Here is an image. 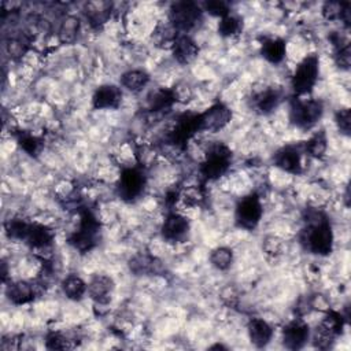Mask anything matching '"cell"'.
<instances>
[{
    "mask_svg": "<svg viewBox=\"0 0 351 351\" xmlns=\"http://www.w3.org/2000/svg\"><path fill=\"white\" fill-rule=\"evenodd\" d=\"M306 226L300 233V243L306 250L315 255L325 256L333 248V230L326 215L317 210L310 208L304 215Z\"/></svg>",
    "mask_w": 351,
    "mask_h": 351,
    "instance_id": "1",
    "label": "cell"
},
{
    "mask_svg": "<svg viewBox=\"0 0 351 351\" xmlns=\"http://www.w3.org/2000/svg\"><path fill=\"white\" fill-rule=\"evenodd\" d=\"M99 236H100L99 219L90 210L81 208L78 228L70 234L69 243L80 252H86L97 244Z\"/></svg>",
    "mask_w": 351,
    "mask_h": 351,
    "instance_id": "2",
    "label": "cell"
},
{
    "mask_svg": "<svg viewBox=\"0 0 351 351\" xmlns=\"http://www.w3.org/2000/svg\"><path fill=\"white\" fill-rule=\"evenodd\" d=\"M230 163V148L221 141H213L206 149L204 160L200 165V174L206 180H217L229 170Z\"/></svg>",
    "mask_w": 351,
    "mask_h": 351,
    "instance_id": "3",
    "label": "cell"
},
{
    "mask_svg": "<svg viewBox=\"0 0 351 351\" xmlns=\"http://www.w3.org/2000/svg\"><path fill=\"white\" fill-rule=\"evenodd\" d=\"M203 10L195 1H176L170 5L169 21L178 34H186L202 21Z\"/></svg>",
    "mask_w": 351,
    "mask_h": 351,
    "instance_id": "4",
    "label": "cell"
},
{
    "mask_svg": "<svg viewBox=\"0 0 351 351\" xmlns=\"http://www.w3.org/2000/svg\"><path fill=\"white\" fill-rule=\"evenodd\" d=\"M324 115V104L318 99L295 97L289 107V119L299 129H310Z\"/></svg>",
    "mask_w": 351,
    "mask_h": 351,
    "instance_id": "5",
    "label": "cell"
},
{
    "mask_svg": "<svg viewBox=\"0 0 351 351\" xmlns=\"http://www.w3.org/2000/svg\"><path fill=\"white\" fill-rule=\"evenodd\" d=\"M319 74V59L317 55H307L295 69V73L291 78V88L296 96H303L308 93Z\"/></svg>",
    "mask_w": 351,
    "mask_h": 351,
    "instance_id": "6",
    "label": "cell"
},
{
    "mask_svg": "<svg viewBox=\"0 0 351 351\" xmlns=\"http://www.w3.org/2000/svg\"><path fill=\"white\" fill-rule=\"evenodd\" d=\"M145 184H147V176L143 167H138V166L126 167L122 170L119 176L117 191L121 199L126 202H133L143 193Z\"/></svg>",
    "mask_w": 351,
    "mask_h": 351,
    "instance_id": "7",
    "label": "cell"
},
{
    "mask_svg": "<svg viewBox=\"0 0 351 351\" xmlns=\"http://www.w3.org/2000/svg\"><path fill=\"white\" fill-rule=\"evenodd\" d=\"M263 214V207L261 197L256 193H250L241 197L234 210L236 223L243 229H254Z\"/></svg>",
    "mask_w": 351,
    "mask_h": 351,
    "instance_id": "8",
    "label": "cell"
},
{
    "mask_svg": "<svg viewBox=\"0 0 351 351\" xmlns=\"http://www.w3.org/2000/svg\"><path fill=\"white\" fill-rule=\"evenodd\" d=\"M197 132H199V114L185 112L177 118L176 125L166 136V141L173 147L184 148L186 143Z\"/></svg>",
    "mask_w": 351,
    "mask_h": 351,
    "instance_id": "9",
    "label": "cell"
},
{
    "mask_svg": "<svg viewBox=\"0 0 351 351\" xmlns=\"http://www.w3.org/2000/svg\"><path fill=\"white\" fill-rule=\"evenodd\" d=\"M232 119V111L223 103H215L204 112L199 114V132L217 133Z\"/></svg>",
    "mask_w": 351,
    "mask_h": 351,
    "instance_id": "10",
    "label": "cell"
},
{
    "mask_svg": "<svg viewBox=\"0 0 351 351\" xmlns=\"http://www.w3.org/2000/svg\"><path fill=\"white\" fill-rule=\"evenodd\" d=\"M302 154L300 145H284L276 151L273 156L274 165L291 174H299L302 171Z\"/></svg>",
    "mask_w": 351,
    "mask_h": 351,
    "instance_id": "11",
    "label": "cell"
},
{
    "mask_svg": "<svg viewBox=\"0 0 351 351\" xmlns=\"http://www.w3.org/2000/svg\"><path fill=\"white\" fill-rule=\"evenodd\" d=\"M310 339V328L300 318L291 321L282 329V344L288 350H300Z\"/></svg>",
    "mask_w": 351,
    "mask_h": 351,
    "instance_id": "12",
    "label": "cell"
},
{
    "mask_svg": "<svg viewBox=\"0 0 351 351\" xmlns=\"http://www.w3.org/2000/svg\"><path fill=\"white\" fill-rule=\"evenodd\" d=\"M282 100V92L281 89L276 86H266L256 93L252 95V108L262 114V115H269L271 114L281 103Z\"/></svg>",
    "mask_w": 351,
    "mask_h": 351,
    "instance_id": "13",
    "label": "cell"
},
{
    "mask_svg": "<svg viewBox=\"0 0 351 351\" xmlns=\"http://www.w3.org/2000/svg\"><path fill=\"white\" fill-rule=\"evenodd\" d=\"M188 232H189V221L178 213L167 214L160 228L162 237L170 243L181 241L184 237H186Z\"/></svg>",
    "mask_w": 351,
    "mask_h": 351,
    "instance_id": "14",
    "label": "cell"
},
{
    "mask_svg": "<svg viewBox=\"0 0 351 351\" xmlns=\"http://www.w3.org/2000/svg\"><path fill=\"white\" fill-rule=\"evenodd\" d=\"M170 48H171L173 58L180 64H189L199 55V47L196 41L188 34H177Z\"/></svg>",
    "mask_w": 351,
    "mask_h": 351,
    "instance_id": "15",
    "label": "cell"
},
{
    "mask_svg": "<svg viewBox=\"0 0 351 351\" xmlns=\"http://www.w3.org/2000/svg\"><path fill=\"white\" fill-rule=\"evenodd\" d=\"M122 101V89L112 84L99 86L92 96V106L96 110H112Z\"/></svg>",
    "mask_w": 351,
    "mask_h": 351,
    "instance_id": "16",
    "label": "cell"
},
{
    "mask_svg": "<svg viewBox=\"0 0 351 351\" xmlns=\"http://www.w3.org/2000/svg\"><path fill=\"white\" fill-rule=\"evenodd\" d=\"M30 248L33 250H47L52 245L53 241V232L41 223L29 222L23 240Z\"/></svg>",
    "mask_w": 351,
    "mask_h": 351,
    "instance_id": "17",
    "label": "cell"
},
{
    "mask_svg": "<svg viewBox=\"0 0 351 351\" xmlns=\"http://www.w3.org/2000/svg\"><path fill=\"white\" fill-rule=\"evenodd\" d=\"M114 291V281L104 274H96L88 284V295L97 304H107Z\"/></svg>",
    "mask_w": 351,
    "mask_h": 351,
    "instance_id": "18",
    "label": "cell"
},
{
    "mask_svg": "<svg viewBox=\"0 0 351 351\" xmlns=\"http://www.w3.org/2000/svg\"><path fill=\"white\" fill-rule=\"evenodd\" d=\"M247 330L251 343L258 348L266 347L273 337V328L263 318H251L247 325Z\"/></svg>",
    "mask_w": 351,
    "mask_h": 351,
    "instance_id": "19",
    "label": "cell"
},
{
    "mask_svg": "<svg viewBox=\"0 0 351 351\" xmlns=\"http://www.w3.org/2000/svg\"><path fill=\"white\" fill-rule=\"evenodd\" d=\"M177 100L174 89L159 88L147 96V107L151 112H165L169 111Z\"/></svg>",
    "mask_w": 351,
    "mask_h": 351,
    "instance_id": "20",
    "label": "cell"
},
{
    "mask_svg": "<svg viewBox=\"0 0 351 351\" xmlns=\"http://www.w3.org/2000/svg\"><path fill=\"white\" fill-rule=\"evenodd\" d=\"M261 53L267 62L278 64L284 60L287 53L285 41L280 37H266L261 44Z\"/></svg>",
    "mask_w": 351,
    "mask_h": 351,
    "instance_id": "21",
    "label": "cell"
},
{
    "mask_svg": "<svg viewBox=\"0 0 351 351\" xmlns=\"http://www.w3.org/2000/svg\"><path fill=\"white\" fill-rule=\"evenodd\" d=\"M36 285L29 281H15L7 288V296L14 304H26L32 302L36 296Z\"/></svg>",
    "mask_w": 351,
    "mask_h": 351,
    "instance_id": "22",
    "label": "cell"
},
{
    "mask_svg": "<svg viewBox=\"0 0 351 351\" xmlns=\"http://www.w3.org/2000/svg\"><path fill=\"white\" fill-rule=\"evenodd\" d=\"M62 292L70 300H80L88 292V284L77 274H69L63 278Z\"/></svg>",
    "mask_w": 351,
    "mask_h": 351,
    "instance_id": "23",
    "label": "cell"
},
{
    "mask_svg": "<svg viewBox=\"0 0 351 351\" xmlns=\"http://www.w3.org/2000/svg\"><path fill=\"white\" fill-rule=\"evenodd\" d=\"M85 15H86L88 22L92 26L99 27L103 23H106L107 19L110 18V15H111V4L106 3V1L89 3V4H86Z\"/></svg>",
    "mask_w": 351,
    "mask_h": 351,
    "instance_id": "24",
    "label": "cell"
},
{
    "mask_svg": "<svg viewBox=\"0 0 351 351\" xmlns=\"http://www.w3.org/2000/svg\"><path fill=\"white\" fill-rule=\"evenodd\" d=\"M149 82V75L143 70H129L122 74L121 85L129 92H141Z\"/></svg>",
    "mask_w": 351,
    "mask_h": 351,
    "instance_id": "25",
    "label": "cell"
},
{
    "mask_svg": "<svg viewBox=\"0 0 351 351\" xmlns=\"http://www.w3.org/2000/svg\"><path fill=\"white\" fill-rule=\"evenodd\" d=\"M322 14L329 21H341L346 26L350 25V4L339 1H326L322 7Z\"/></svg>",
    "mask_w": 351,
    "mask_h": 351,
    "instance_id": "26",
    "label": "cell"
},
{
    "mask_svg": "<svg viewBox=\"0 0 351 351\" xmlns=\"http://www.w3.org/2000/svg\"><path fill=\"white\" fill-rule=\"evenodd\" d=\"M344 321L346 318L343 317V314L337 311H328L317 329L325 333L326 336H329L330 339H335L341 333L344 328Z\"/></svg>",
    "mask_w": 351,
    "mask_h": 351,
    "instance_id": "27",
    "label": "cell"
},
{
    "mask_svg": "<svg viewBox=\"0 0 351 351\" xmlns=\"http://www.w3.org/2000/svg\"><path fill=\"white\" fill-rule=\"evenodd\" d=\"M326 147H328L326 136H325L324 132H319V133H315L313 137H310L302 145V149H303V152H306L310 156L319 158V156H322L325 154Z\"/></svg>",
    "mask_w": 351,
    "mask_h": 351,
    "instance_id": "28",
    "label": "cell"
},
{
    "mask_svg": "<svg viewBox=\"0 0 351 351\" xmlns=\"http://www.w3.org/2000/svg\"><path fill=\"white\" fill-rule=\"evenodd\" d=\"M211 265L218 270H226L233 263V251L228 247H218L210 255Z\"/></svg>",
    "mask_w": 351,
    "mask_h": 351,
    "instance_id": "29",
    "label": "cell"
},
{
    "mask_svg": "<svg viewBox=\"0 0 351 351\" xmlns=\"http://www.w3.org/2000/svg\"><path fill=\"white\" fill-rule=\"evenodd\" d=\"M241 27H243V25H241L240 18L233 14H228V15L222 16L218 23V32L223 37H232V36L239 34Z\"/></svg>",
    "mask_w": 351,
    "mask_h": 351,
    "instance_id": "30",
    "label": "cell"
},
{
    "mask_svg": "<svg viewBox=\"0 0 351 351\" xmlns=\"http://www.w3.org/2000/svg\"><path fill=\"white\" fill-rule=\"evenodd\" d=\"M156 266L158 262L148 255H137L130 261V269L137 274L156 271Z\"/></svg>",
    "mask_w": 351,
    "mask_h": 351,
    "instance_id": "31",
    "label": "cell"
},
{
    "mask_svg": "<svg viewBox=\"0 0 351 351\" xmlns=\"http://www.w3.org/2000/svg\"><path fill=\"white\" fill-rule=\"evenodd\" d=\"M18 143L21 145V148L29 154V155H37L41 151L43 147V141L41 138H38L37 136H33L30 133H19L18 136Z\"/></svg>",
    "mask_w": 351,
    "mask_h": 351,
    "instance_id": "32",
    "label": "cell"
},
{
    "mask_svg": "<svg viewBox=\"0 0 351 351\" xmlns=\"http://www.w3.org/2000/svg\"><path fill=\"white\" fill-rule=\"evenodd\" d=\"M78 29H80L78 19L74 16H69L62 22L60 29H59V36L63 41H71L75 38Z\"/></svg>",
    "mask_w": 351,
    "mask_h": 351,
    "instance_id": "33",
    "label": "cell"
},
{
    "mask_svg": "<svg viewBox=\"0 0 351 351\" xmlns=\"http://www.w3.org/2000/svg\"><path fill=\"white\" fill-rule=\"evenodd\" d=\"M27 43H29V40L26 38L25 34L10 38L7 43V51H8L10 56H12V58L22 56L27 49Z\"/></svg>",
    "mask_w": 351,
    "mask_h": 351,
    "instance_id": "34",
    "label": "cell"
},
{
    "mask_svg": "<svg viewBox=\"0 0 351 351\" xmlns=\"http://www.w3.org/2000/svg\"><path fill=\"white\" fill-rule=\"evenodd\" d=\"M202 10L208 12L213 16H225L228 14H230L229 11V5L228 3L222 1V0H210V1H204L202 5Z\"/></svg>",
    "mask_w": 351,
    "mask_h": 351,
    "instance_id": "35",
    "label": "cell"
},
{
    "mask_svg": "<svg viewBox=\"0 0 351 351\" xmlns=\"http://www.w3.org/2000/svg\"><path fill=\"white\" fill-rule=\"evenodd\" d=\"M70 341L67 336L59 332H51L45 337V347L49 350H64L70 347Z\"/></svg>",
    "mask_w": 351,
    "mask_h": 351,
    "instance_id": "36",
    "label": "cell"
},
{
    "mask_svg": "<svg viewBox=\"0 0 351 351\" xmlns=\"http://www.w3.org/2000/svg\"><path fill=\"white\" fill-rule=\"evenodd\" d=\"M335 122L337 125V129L348 136L350 134V130H351V112L348 108H341L336 112L335 115Z\"/></svg>",
    "mask_w": 351,
    "mask_h": 351,
    "instance_id": "37",
    "label": "cell"
},
{
    "mask_svg": "<svg viewBox=\"0 0 351 351\" xmlns=\"http://www.w3.org/2000/svg\"><path fill=\"white\" fill-rule=\"evenodd\" d=\"M335 60H336V64L340 67V69H344L347 70L351 64V55H350V44H346L340 48H336L335 49Z\"/></svg>",
    "mask_w": 351,
    "mask_h": 351,
    "instance_id": "38",
    "label": "cell"
}]
</instances>
